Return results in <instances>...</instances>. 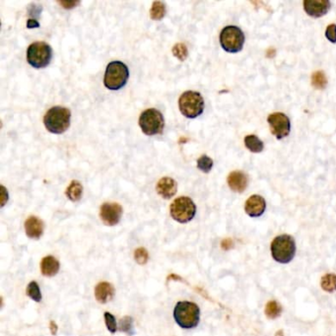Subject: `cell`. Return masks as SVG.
<instances>
[{"mask_svg": "<svg viewBox=\"0 0 336 336\" xmlns=\"http://www.w3.org/2000/svg\"><path fill=\"white\" fill-rule=\"evenodd\" d=\"M174 319L176 323L186 329L193 328L198 325L200 320V310L192 302H178L174 310Z\"/></svg>", "mask_w": 336, "mask_h": 336, "instance_id": "6da1fadb", "label": "cell"}, {"mask_svg": "<svg viewBox=\"0 0 336 336\" xmlns=\"http://www.w3.org/2000/svg\"><path fill=\"white\" fill-rule=\"evenodd\" d=\"M71 113L67 108L53 107L46 112L44 116L45 127L49 132L60 134L66 131L70 126Z\"/></svg>", "mask_w": 336, "mask_h": 336, "instance_id": "7a4b0ae2", "label": "cell"}, {"mask_svg": "<svg viewBox=\"0 0 336 336\" xmlns=\"http://www.w3.org/2000/svg\"><path fill=\"white\" fill-rule=\"evenodd\" d=\"M271 255L279 263H289L296 254V243L293 237L289 235H281L276 237L270 246Z\"/></svg>", "mask_w": 336, "mask_h": 336, "instance_id": "3957f363", "label": "cell"}, {"mask_svg": "<svg viewBox=\"0 0 336 336\" xmlns=\"http://www.w3.org/2000/svg\"><path fill=\"white\" fill-rule=\"evenodd\" d=\"M128 66L121 62H112L108 64L105 72L104 84L110 90L121 89L128 80Z\"/></svg>", "mask_w": 336, "mask_h": 336, "instance_id": "277c9868", "label": "cell"}, {"mask_svg": "<svg viewBox=\"0 0 336 336\" xmlns=\"http://www.w3.org/2000/svg\"><path fill=\"white\" fill-rule=\"evenodd\" d=\"M178 107L186 117L195 118L203 112L204 101L198 92L187 91L179 97Z\"/></svg>", "mask_w": 336, "mask_h": 336, "instance_id": "5b68a950", "label": "cell"}, {"mask_svg": "<svg viewBox=\"0 0 336 336\" xmlns=\"http://www.w3.org/2000/svg\"><path fill=\"white\" fill-rule=\"evenodd\" d=\"M52 49L45 42H36L27 49V62L35 68H45L50 64Z\"/></svg>", "mask_w": 336, "mask_h": 336, "instance_id": "8992f818", "label": "cell"}, {"mask_svg": "<svg viewBox=\"0 0 336 336\" xmlns=\"http://www.w3.org/2000/svg\"><path fill=\"white\" fill-rule=\"evenodd\" d=\"M170 213L176 222L188 223L195 216L196 206L190 197L181 196L172 202Z\"/></svg>", "mask_w": 336, "mask_h": 336, "instance_id": "52a82bcc", "label": "cell"}, {"mask_svg": "<svg viewBox=\"0 0 336 336\" xmlns=\"http://www.w3.org/2000/svg\"><path fill=\"white\" fill-rule=\"evenodd\" d=\"M139 126L146 135L161 134L165 127L164 116L156 109H148L140 114Z\"/></svg>", "mask_w": 336, "mask_h": 336, "instance_id": "ba28073f", "label": "cell"}, {"mask_svg": "<svg viewBox=\"0 0 336 336\" xmlns=\"http://www.w3.org/2000/svg\"><path fill=\"white\" fill-rule=\"evenodd\" d=\"M220 44L228 52H239L245 44V35L240 28L236 26L225 27L220 34Z\"/></svg>", "mask_w": 336, "mask_h": 336, "instance_id": "9c48e42d", "label": "cell"}, {"mask_svg": "<svg viewBox=\"0 0 336 336\" xmlns=\"http://www.w3.org/2000/svg\"><path fill=\"white\" fill-rule=\"evenodd\" d=\"M271 132L277 139H283L290 133V120L288 116L282 112H274L267 118Z\"/></svg>", "mask_w": 336, "mask_h": 336, "instance_id": "30bf717a", "label": "cell"}, {"mask_svg": "<svg viewBox=\"0 0 336 336\" xmlns=\"http://www.w3.org/2000/svg\"><path fill=\"white\" fill-rule=\"evenodd\" d=\"M123 216V207L115 202H106L100 208V217L104 224L114 226L118 224Z\"/></svg>", "mask_w": 336, "mask_h": 336, "instance_id": "8fae6325", "label": "cell"}, {"mask_svg": "<svg viewBox=\"0 0 336 336\" xmlns=\"http://www.w3.org/2000/svg\"><path fill=\"white\" fill-rule=\"evenodd\" d=\"M330 8L328 0H304V9L308 15L319 18L327 13Z\"/></svg>", "mask_w": 336, "mask_h": 336, "instance_id": "7c38bea8", "label": "cell"}, {"mask_svg": "<svg viewBox=\"0 0 336 336\" xmlns=\"http://www.w3.org/2000/svg\"><path fill=\"white\" fill-rule=\"evenodd\" d=\"M266 208V203L263 197L260 195H252L246 202L245 210L251 217L261 216Z\"/></svg>", "mask_w": 336, "mask_h": 336, "instance_id": "4fadbf2b", "label": "cell"}, {"mask_svg": "<svg viewBox=\"0 0 336 336\" xmlns=\"http://www.w3.org/2000/svg\"><path fill=\"white\" fill-rule=\"evenodd\" d=\"M44 228V222L36 216H30L25 222V231L30 239L39 240L43 236Z\"/></svg>", "mask_w": 336, "mask_h": 336, "instance_id": "5bb4252c", "label": "cell"}, {"mask_svg": "<svg viewBox=\"0 0 336 336\" xmlns=\"http://www.w3.org/2000/svg\"><path fill=\"white\" fill-rule=\"evenodd\" d=\"M177 191L176 180L171 177H162L157 184V192L163 198L169 199L173 197Z\"/></svg>", "mask_w": 336, "mask_h": 336, "instance_id": "9a60e30c", "label": "cell"}, {"mask_svg": "<svg viewBox=\"0 0 336 336\" xmlns=\"http://www.w3.org/2000/svg\"><path fill=\"white\" fill-rule=\"evenodd\" d=\"M228 185L232 191L242 192L248 186V177L240 171L232 172L228 176Z\"/></svg>", "mask_w": 336, "mask_h": 336, "instance_id": "2e32d148", "label": "cell"}, {"mask_svg": "<svg viewBox=\"0 0 336 336\" xmlns=\"http://www.w3.org/2000/svg\"><path fill=\"white\" fill-rule=\"evenodd\" d=\"M114 295V288L108 282H101L95 288L96 300L101 304H107L112 299Z\"/></svg>", "mask_w": 336, "mask_h": 336, "instance_id": "e0dca14e", "label": "cell"}, {"mask_svg": "<svg viewBox=\"0 0 336 336\" xmlns=\"http://www.w3.org/2000/svg\"><path fill=\"white\" fill-rule=\"evenodd\" d=\"M59 262L53 256H48L44 257L41 262V271L44 276L52 277L56 275L59 270Z\"/></svg>", "mask_w": 336, "mask_h": 336, "instance_id": "ac0fdd59", "label": "cell"}, {"mask_svg": "<svg viewBox=\"0 0 336 336\" xmlns=\"http://www.w3.org/2000/svg\"><path fill=\"white\" fill-rule=\"evenodd\" d=\"M67 198L71 201H78L80 200L83 194V187L78 180H72L65 192Z\"/></svg>", "mask_w": 336, "mask_h": 336, "instance_id": "d6986e66", "label": "cell"}, {"mask_svg": "<svg viewBox=\"0 0 336 336\" xmlns=\"http://www.w3.org/2000/svg\"><path fill=\"white\" fill-rule=\"evenodd\" d=\"M245 144L246 147L254 152V153H259L263 150V143L262 141L256 136V135H248L245 138Z\"/></svg>", "mask_w": 336, "mask_h": 336, "instance_id": "ffe728a7", "label": "cell"}, {"mask_svg": "<svg viewBox=\"0 0 336 336\" xmlns=\"http://www.w3.org/2000/svg\"><path fill=\"white\" fill-rule=\"evenodd\" d=\"M320 286L325 292H328V293H332L336 291L335 274L328 273V274H325L324 276H322Z\"/></svg>", "mask_w": 336, "mask_h": 336, "instance_id": "44dd1931", "label": "cell"}, {"mask_svg": "<svg viewBox=\"0 0 336 336\" xmlns=\"http://www.w3.org/2000/svg\"><path fill=\"white\" fill-rule=\"evenodd\" d=\"M166 14V5L162 1H155L150 10V16L153 20H162Z\"/></svg>", "mask_w": 336, "mask_h": 336, "instance_id": "7402d4cb", "label": "cell"}, {"mask_svg": "<svg viewBox=\"0 0 336 336\" xmlns=\"http://www.w3.org/2000/svg\"><path fill=\"white\" fill-rule=\"evenodd\" d=\"M281 306L278 304L276 301H270L268 302L265 307V315L267 318L274 320L278 318L281 315Z\"/></svg>", "mask_w": 336, "mask_h": 336, "instance_id": "603a6c76", "label": "cell"}, {"mask_svg": "<svg viewBox=\"0 0 336 336\" xmlns=\"http://www.w3.org/2000/svg\"><path fill=\"white\" fill-rule=\"evenodd\" d=\"M26 293L33 301H35L37 303H40L42 301V293H41V290L37 282L32 281L31 283H29Z\"/></svg>", "mask_w": 336, "mask_h": 336, "instance_id": "cb8c5ba5", "label": "cell"}, {"mask_svg": "<svg viewBox=\"0 0 336 336\" xmlns=\"http://www.w3.org/2000/svg\"><path fill=\"white\" fill-rule=\"evenodd\" d=\"M118 329L128 335L133 334V319L131 317H125L119 320Z\"/></svg>", "mask_w": 336, "mask_h": 336, "instance_id": "d4e9b609", "label": "cell"}, {"mask_svg": "<svg viewBox=\"0 0 336 336\" xmlns=\"http://www.w3.org/2000/svg\"><path fill=\"white\" fill-rule=\"evenodd\" d=\"M212 167H213V161H212L211 158H209L208 156H206V155H202L197 160V168L201 172H203L205 174H207V173H209L211 171Z\"/></svg>", "mask_w": 336, "mask_h": 336, "instance_id": "484cf974", "label": "cell"}, {"mask_svg": "<svg viewBox=\"0 0 336 336\" xmlns=\"http://www.w3.org/2000/svg\"><path fill=\"white\" fill-rule=\"evenodd\" d=\"M312 83L317 89H323L327 84V80L322 71H317L312 76Z\"/></svg>", "mask_w": 336, "mask_h": 336, "instance_id": "4316f807", "label": "cell"}, {"mask_svg": "<svg viewBox=\"0 0 336 336\" xmlns=\"http://www.w3.org/2000/svg\"><path fill=\"white\" fill-rule=\"evenodd\" d=\"M173 53L177 59H179L180 62H184V60L187 59L189 52H188V48L185 44L178 43V44H176L174 46Z\"/></svg>", "mask_w": 336, "mask_h": 336, "instance_id": "83f0119b", "label": "cell"}, {"mask_svg": "<svg viewBox=\"0 0 336 336\" xmlns=\"http://www.w3.org/2000/svg\"><path fill=\"white\" fill-rule=\"evenodd\" d=\"M134 258L138 264L144 265L149 260V255L144 248H138L134 252Z\"/></svg>", "mask_w": 336, "mask_h": 336, "instance_id": "f1b7e54d", "label": "cell"}, {"mask_svg": "<svg viewBox=\"0 0 336 336\" xmlns=\"http://www.w3.org/2000/svg\"><path fill=\"white\" fill-rule=\"evenodd\" d=\"M105 322H106L107 328L110 332H112V333L116 332V330H117L116 320L111 313H105Z\"/></svg>", "mask_w": 336, "mask_h": 336, "instance_id": "f546056e", "label": "cell"}, {"mask_svg": "<svg viewBox=\"0 0 336 336\" xmlns=\"http://www.w3.org/2000/svg\"><path fill=\"white\" fill-rule=\"evenodd\" d=\"M325 37L329 40L331 43H336V25L331 24L326 28L325 31Z\"/></svg>", "mask_w": 336, "mask_h": 336, "instance_id": "4dcf8cb0", "label": "cell"}, {"mask_svg": "<svg viewBox=\"0 0 336 336\" xmlns=\"http://www.w3.org/2000/svg\"><path fill=\"white\" fill-rule=\"evenodd\" d=\"M59 4L62 6H64L65 9H71V8H74L76 5L79 4L78 1H60Z\"/></svg>", "mask_w": 336, "mask_h": 336, "instance_id": "1f68e13d", "label": "cell"}, {"mask_svg": "<svg viewBox=\"0 0 336 336\" xmlns=\"http://www.w3.org/2000/svg\"><path fill=\"white\" fill-rule=\"evenodd\" d=\"M49 328H50L51 334L52 335H56V333H57V324L53 320H51L49 322Z\"/></svg>", "mask_w": 336, "mask_h": 336, "instance_id": "d6a6232c", "label": "cell"}, {"mask_svg": "<svg viewBox=\"0 0 336 336\" xmlns=\"http://www.w3.org/2000/svg\"><path fill=\"white\" fill-rule=\"evenodd\" d=\"M221 246H222V248H223L224 250H229V249L232 248V246H233V241L231 240H224L222 241Z\"/></svg>", "mask_w": 336, "mask_h": 336, "instance_id": "836d02e7", "label": "cell"}, {"mask_svg": "<svg viewBox=\"0 0 336 336\" xmlns=\"http://www.w3.org/2000/svg\"><path fill=\"white\" fill-rule=\"evenodd\" d=\"M1 189H2V196H3V201H2V203H1V206H4V204H5V202H6V197H5V195H4V190H3V187H2Z\"/></svg>", "mask_w": 336, "mask_h": 336, "instance_id": "e575fe53", "label": "cell"}]
</instances>
